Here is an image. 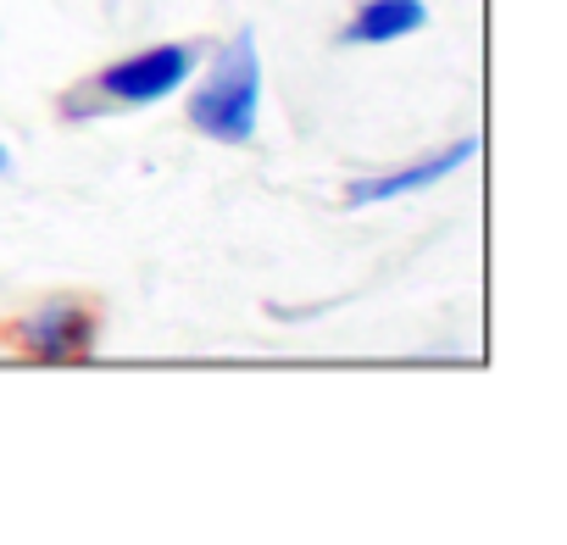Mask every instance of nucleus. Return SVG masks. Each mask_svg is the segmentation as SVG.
Masks as SVG:
<instances>
[{"label": "nucleus", "instance_id": "nucleus-4", "mask_svg": "<svg viewBox=\"0 0 567 545\" xmlns=\"http://www.w3.org/2000/svg\"><path fill=\"white\" fill-rule=\"evenodd\" d=\"M473 156H478V140H456L451 151L423 156V162H412V167H401V173H379V178L346 184V200H351V206H379V200H395V195H412V189H434L445 173L467 167Z\"/></svg>", "mask_w": 567, "mask_h": 545}, {"label": "nucleus", "instance_id": "nucleus-1", "mask_svg": "<svg viewBox=\"0 0 567 545\" xmlns=\"http://www.w3.org/2000/svg\"><path fill=\"white\" fill-rule=\"evenodd\" d=\"M256 106H261V62H256V34L239 29L217 56L212 73L200 79L189 101V123L223 145H245L256 134Z\"/></svg>", "mask_w": 567, "mask_h": 545}, {"label": "nucleus", "instance_id": "nucleus-5", "mask_svg": "<svg viewBox=\"0 0 567 545\" xmlns=\"http://www.w3.org/2000/svg\"><path fill=\"white\" fill-rule=\"evenodd\" d=\"M429 23L423 0H368V7L351 18L346 40L351 45H390V40H406Z\"/></svg>", "mask_w": 567, "mask_h": 545}, {"label": "nucleus", "instance_id": "nucleus-2", "mask_svg": "<svg viewBox=\"0 0 567 545\" xmlns=\"http://www.w3.org/2000/svg\"><path fill=\"white\" fill-rule=\"evenodd\" d=\"M195 73V51L189 45H151L117 68H101L84 90L68 95V112H112V106H151L167 101L184 79Z\"/></svg>", "mask_w": 567, "mask_h": 545}, {"label": "nucleus", "instance_id": "nucleus-6", "mask_svg": "<svg viewBox=\"0 0 567 545\" xmlns=\"http://www.w3.org/2000/svg\"><path fill=\"white\" fill-rule=\"evenodd\" d=\"M7 173H12V151H7V145H0V178H7Z\"/></svg>", "mask_w": 567, "mask_h": 545}, {"label": "nucleus", "instance_id": "nucleus-3", "mask_svg": "<svg viewBox=\"0 0 567 545\" xmlns=\"http://www.w3.org/2000/svg\"><path fill=\"white\" fill-rule=\"evenodd\" d=\"M18 346L40 362H73V357H90L95 346V312L84 301H51L40 307L34 318L18 323Z\"/></svg>", "mask_w": 567, "mask_h": 545}]
</instances>
